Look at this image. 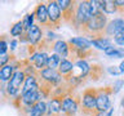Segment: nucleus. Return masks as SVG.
I'll return each mask as SVG.
<instances>
[{
  "mask_svg": "<svg viewBox=\"0 0 124 116\" xmlns=\"http://www.w3.org/2000/svg\"><path fill=\"white\" fill-rule=\"evenodd\" d=\"M8 45H9V49H10V52H14V50L17 49L18 40H17V39H12V40H10V43H8Z\"/></svg>",
  "mask_w": 124,
  "mask_h": 116,
  "instance_id": "c756f323",
  "label": "nucleus"
},
{
  "mask_svg": "<svg viewBox=\"0 0 124 116\" xmlns=\"http://www.w3.org/2000/svg\"><path fill=\"white\" fill-rule=\"evenodd\" d=\"M106 25H107V15L102 12H98V13L93 14L85 25L81 26V31L85 36L89 37L88 40L91 41L93 39L102 37V34H105Z\"/></svg>",
  "mask_w": 124,
  "mask_h": 116,
  "instance_id": "f257e3e1",
  "label": "nucleus"
},
{
  "mask_svg": "<svg viewBox=\"0 0 124 116\" xmlns=\"http://www.w3.org/2000/svg\"><path fill=\"white\" fill-rule=\"evenodd\" d=\"M53 53L58 54L62 59H66L70 54V46L65 40H56L53 43Z\"/></svg>",
  "mask_w": 124,
  "mask_h": 116,
  "instance_id": "ddd939ff",
  "label": "nucleus"
},
{
  "mask_svg": "<svg viewBox=\"0 0 124 116\" xmlns=\"http://www.w3.org/2000/svg\"><path fill=\"white\" fill-rule=\"evenodd\" d=\"M58 7L61 9V13H62V19L66 22H70L72 23V19H74V14H75V1H71V0H58L57 1Z\"/></svg>",
  "mask_w": 124,
  "mask_h": 116,
  "instance_id": "6e6552de",
  "label": "nucleus"
},
{
  "mask_svg": "<svg viewBox=\"0 0 124 116\" xmlns=\"http://www.w3.org/2000/svg\"><path fill=\"white\" fill-rule=\"evenodd\" d=\"M114 41H115V44H118L119 46H124V30L115 35Z\"/></svg>",
  "mask_w": 124,
  "mask_h": 116,
  "instance_id": "b1692460",
  "label": "nucleus"
},
{
  "mask_svg": "<svg viewBox=\"0 0 124 116\" xmlns=\"http://www.w3.org/2000/svg\"><path fill=\"white\" fill-rule=\"evenodd\" d=\"M112 111H114V108L110 107L107 111H105V112H94L92 116H111L112 115Z\"/></svg>",
  "mask_w": 124,
  "mask_h": 116,
  "instance_id": "c85d7f7f",
  "label": "nucleus"
},
{
  "mask_svg": "<svg viewBox=\"0 0 124 116\" xmlns=\"http://www.w3.org/2000/svg\"><path fill=\"white\" fill-rule=\"evenodd\" d=\"M124 30V19L123 18H115L110 21L106 25V29H105V34L106 35H111V36H115L118 32Z\"/></svg>",
  "mask_w": 124,
  "mask_h": 116,
  "instance_id": "9b49d317",
  "label": "nucleus"
},
{
  "mask_svg": "<svg viewBox=\"0 0 124 116\" xmlns=\"http://www.w3.org/2000/svg\"><path fill=\"white\" fill-rule=\"evenodd\" d=\"M23 31H25V29H23V23H22V21H18V22H16L14 25L12 26L10 35L13 36V39H16L18 36H22Z\"/></svg>",
  "mask_w": 124,
  "mask_h": 116,
  "instance_id": "4be33fe9",
  "label": "nucleus"
},
{
  "mask_svg": "<svg viewBox=\"0 0 124 116\" xmlns=\"http://www.w3.org/2000/svg\"><path fill=\"white\" fill-rule=\"evenodd\" d=\"M8 49H9L8 41L4 37H0V53H8Z\"/></svg>",
  "mask_w": 124,
  "mask_h": 116,
  "instance_id": "bb28decb",
  "label": "nucleus"
},
{
  "mask_svg": "<svg viewBox=\"0 0 124 116\" xmlns=\"http://www.w3.org/2000/svg\"><path fill=\"white\" fill-rule=\"evenodd\" d=\"M46 114V103L44 101H38L36 103L31 107L30 116H44Z\"/></svg>",
  "mask_w": 124,
  "mask_h": 116,
  "instance_id": "f3484780",
  "label": "nucleus"
},
{
  "mask_svg": "<svg viewBox=\"0 0 124 116\" xmlns=\"http://www.w3.org/2000/svg\"><path fill=\"white\" fill-rule=\"evenodd\" d=\"M34 90H39L38 72L36 73H30V75H26L25 81H23L22 90H21V94L27 93V92H34Z\"/></svg>",
  "mask_w": 124,
  "mask_h": 116,
  "instance_id": "9d476101",
  "label": "nucleus"
},
{
  "mask_svg": "<svg viewBox=\"0 0 124 116\" xmlns=\"http://www.w3.org/2000/svg\"><path fill=\"white\" fill-rule=\"evenodd\" d=\"M112 94L111 88H101L97 89V98H96V112H105L111 107L110 95Z\"/></svg>",
  "mask_w": 124,
  "mask_h": 116,
  "instance_id": "20e7f679",
  "label": "nucleus"
},
{
  "mask_svg": "<svg viewBox=\"0 0 124 116\" xmlns=\"http://www.w3.org/2000/svg\"><path fill=\"white\" fill-rule=\"evenodd\" d=\"M122 87H124V83H123V80H116L114 85H112V88H111V92H112V94H116L120 89H122Z\"/></svg>",
  "mask_w": 124,
  "mask_h": 116,
  "instance_id": "a878e982",
  "label": "nucleus"
},
{
  "mask_svg": "<svg viewBox=\"0 0 124 116\" xmlns=\"http://www.w3.org/2000/svg\"><path fill=\"white\" fill-rule=\"evenodd\" d=\"M79 110V102L72 95H65L61 99V114L65 116H74Z\"/></svg>",
  "mask_w": 124,
  "mask_h": 116,
  "instance_id": "0eeeda50",
  "label": "nucleus"
},
{
  "mask_svg": "<svg viewBox=\"0 0 124 116\" xmlns=\"http://www.w3.org/2000/svg\"><path fill=\"white\" fill-rule=\"evenodd\" d=\"M107 72L108 73H111V75H115V76H118V75H120V70H119V67H116V66H110V67H107Z\"/></svg>",
  "mask_w": 124,
  "mask_h": 116,
  "instance_id": "cd10ccee",
  "label": "nucleus"
},
{
  "mask_svg": "<svg viewBox=\"0 0 124 116\" xmlns=\"http://www.w3.org/2000/svg\"><path fill=\"white\" fill-rule=\"evenodd\" d=\"M35 18L38 19L39 23L44 26H49V22H48V12H46V4L45 3H39L36 8H35Z\"/></svg>",
  "mask_w": 124,
  "mask_h": 116,
  "instance_id": "f8f14e48",
  "label": "nucleus"
},
{
  "mask_svg": "<svg viewBox=\"0 0 124 116\" xmlns=\"http://www.w3.org/2000/svg\"><path fill=\"white\" fill-rule=\"evenodd\" d=\"M105 54L107 57H111V58H122V57H124V50L111 45L110 48H107L105 50Z\"/></svg>",
  "mask_w": 124,
  "mask_h": 116,
  "instance_id": "412c9836",
  "label": "nucleus"
},
{
  "mask_svg": "<svg viewBox=\"0 0 124 116\" xmlns=\"http://www.w3.org/2000/svg\"><path fill=\"white\" fill-rule=\"evenodd\" d=\"M122 107L124 108V97H123V98H122Z\"/></svg>",
  "mask_w": 124,
  "mask_h": 116,
  "instance_id": "2f4dec72",
  "label": "nucleus"
},
{
  "mask_svg": "<svg viewBox=\"0 0 124 116\" xmlns=\"http://www.w3.org/2000/svg\"><path fill=\"white\" fill-rule=\"evenodd\" d=\"M61 99L62 98H57V97L50 98L46 104V116H57L61 114Z\"/></svg>",
  "mask_w": 124,
  "mask_h": 116,
  "instance_id": "4468645a",
  "label": "nucleus"
},
{
  "mask_svg": "<svg viewBox=\"0 0 124 116\" xmlns=\"http://www.w3.org/2000/svg\"><path fill=\"white\" fill-rule=\"evenodd\" d=\"M46 12H48V22H49V26H53V27H60L61 22H62V13H61V9L58 7L57 1H50L46 3Z\"/></svg>",
  "mask_w": 124,
  "mask_h": 116,
  "instance_id": "423d86ee",
  "label": "nucleus"
},
{
  "mask_svg": "<svg viewBox=\"0 0 124 116\" xmlns=\"http://www.w3.org/2000/svg\"><path fill=\"white\" fill-rule=\"evenodd\" d=\"M10 57H12V56H9L8 53H0V68L9 63Z\"/></svg>",
  "mask_w": 124,
  "mask_h": 116,
  "instance_id": "393cba45",
  "label": "nucleus"
},
{
  "mask_svg": "<svg viewBox=\"0 0 124 116\" xmlns=\"http://www.w3.org/2000/svg\"><path fill=\"white\" fill-rule=\"evenodd\" d=\"M119 70H120V72L122 73H124V61L120 63V66H119Z\"/></svg>",
  "mask_w": 124,
  "mask_h": 116,
  "instance_id": "7c9ffc66",
  "label": "nucleus"
},
{
  "mask_svg": "<svg viewBox=\"0 0 124 116\" xmlns=\"http://www.w3.org/2000/svg\"><path fill=\"white\" fill-rule=\"evenodd\" d=\"M100 5H101V12L105 14H112L118 10L114 0H103V1H100Z\"/></svg>",
  "mask_w": 124,
  "mask_h": 116,
  "instance_id": "6ab92c4d",
  "label": "nucleus"
},
{
  "mask_svg": "<svg viewBox=\"0 0 124 116\" xmlns=\"http://www.w3.org/2000/svg\"><path fill=\"white\" fill-rule=\"evenodd\" d=\"M91 44L92 46H94V48L100 49V50H106L107 48H110V46L112 45L111 44V40L108 37H97V39H93V40H91Z\"/></svg>",
  "mask_w": 124,
  "mask_h": 116,
  "instance_id": "a211bd4d",
  "label": "nucleus"
},
{
  "mask_svg": "<svg viewBox=\"0 0 124 116\" xmlns=\"http://www.w3.org/2000/svg\"><path fill=\"white\" fill-rule=\"evenodd\" d=\"M72 67H74V62H71L70 59H67V58H66V59H61L60 65H58L57 71L60 72L61 76L66 77V76H69L70 73H71Z\"/></svg>",
  "mask_w": 124,
  "mask_h": 116,
  "instance_id": "2eb2a0df",
  "label": "nucleus"
},
{
  "mask_svg": "<svg viewBox=\"0 0 124 116\" xmlns=\"http://www.w3.org/2000/svg\"><path fill=\"white\" fill-rule=\"evenodd\" d=\"M78 5L75 8V14H74L72 23L75 26H83L85 25L92 17L91 7H89V1H79L76 3Z\"/></svg>",
  "mask_w": 124,
  "mask_h": 116,
  "instance_id": "7ed1b4c3",
  "label": "nucleus"
},
{
  "mask_svg": "<svg viewBox=\"0 0 124 116\" xmlns=\"http://www.w3.org/2000/svg\"><path fill=\"white\" fill-rule=\"evenodd\" d=\"M48 57L49 54L45 52V50L41 49H34L32 53L30 54V58L27 59V62L32 66V67L36 70V71H40V70L46 67V62H48Z\"/></svg>",
  "mask_w": 124,
  "mask_h": 116,
  "instance_id": "39448f33",
  "label": "nucleus"
},
{
  "mask_svg": "<svg viewBox=\"0 0 124 116\" xmlns=\"http://www.w3.org/2000/svg\"><path fill=\"white\" fill-rule=\"evenodd\" d=\"M34 19H35V14H34V12H32V13H29V14H26V15H25V18L22 19L23 29H25L26 31H27V30H29L31 26L34 25Z\"/></svg>",
  "mask_w": 124,
  "mask_h": 116,
  "instance_id": "5701e85b",
  "label": "nucleus"
},
{
  "mask_svg": "<svg viewBox=\"0 0 124 116\" xmlns=\"http://www.w3.org/2000/svg\"><path fill=\"white\" fill-rule=\"evenodd\" d=\"M26 39L29 44L34 45V46H39V44L43 43V40H44V34H43V30L40 29V26L34 23L26 31Z\"/></svg>",
  "mask_w": 124,
  "mask_h": 116,
  "instance_id": "1a4fd4ad",
  "label": "nucleus"
},
{
  "mask_svg": "<svg viewBox=\"0 0 124 116\" xmlns=\"http://www.w3.org/2000/svg\"><path fill=\"white\" fill-rule=\"evenodd\" d=\"M61 59H62V58L58 56V54H56V53L49 54L48 62H46V67H48V68H52V70H57V68H58V65H60V62H61Z\"/></svg>",
  "mask_w": 124,
  "mask_h": 116,
  "instance_id": "aec40b11",
  "label": "nucleus"
},
{
  "mask_svg": "<svg viewBox=\"0 0 124 116\" xmlns=\"http://www.w3.org/2000/svg\"><path fill=\"white\" fill-rule=\"evenodd\" d=\"M96 98H97V89L87 88L83 92V95H81L80 99V106L84 115L92 116L96 112Z\"/></svg>",
  "mask_w": 124,
  "mask_h": 116,
  "instance_id": "f03ea898",
  "label": "nucleus"
},
{
  "mask_svg": "<svg viewBox=\"0 0 124 116\" xmlns=\"http://www.w3.org/2000/svg\"><path fill=\"white\" fill-rule=\"evenodd\" d=\"M14 70H16L14 63H8V65L4 66V67H1L0 68V81L8 83V81L10 80L12 75H13Z\"/></svg>",
  "mask_w": 124,
  "mask_h": 116,
  "instance_id": "dca6fc26",
  "label": "nucleus"
}]
</instances>
